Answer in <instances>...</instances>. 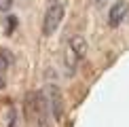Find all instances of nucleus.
<instances>
[{
    "mask_svg": "<svg viewBox=\"0 0 129 127\" xmlns=\"http://www.w3.org/2000/svg\"><path fill=\"white\" fill-rule=\"evenodd\" d=\"M4 85H7V78H4V72H0V91L4 89Z\"/></svg>",
    "mask_w": 129,
    "mask_h": 127,
    "instance_id": "nucleus-9",
    "label": "nucleus"
},
{
    "mask_svg": "<svg viewBox=\"0 0 129 127\" xmlns=\"http://www.w3.org/2000/svg\"><path fill=\"white\" fill-rule=\"evenodd\" d=\"M127 9H129V4L125 0H116V2L112 4L110 13H108V23L112 28H119L123 23V19H125V15H127Z\"/></svg>",
    "mask_w": 129,
    "mask_h": 127,
    "instance_id": "nucleus-4",
    "label": "nucleus"
},
{
    "mask_svg": "<svg viewBox=\"0 0 129 127\" xmlns=\"http://www.w3.org/2000/svg\"><path fill=\"white\" fill-rule=\"evenodd\" d=\"M127 13H129V9H127Z\"/></svg>",
    "mask_w": 129,
    "mask_h": 127,
    "instance_id": "nucleus-12",
    "label": "nucleus"
},
{
    "mask_svg": "<svg viewBox=\"0 0 129 127\" xmlns=\"http://www.w3.org/2000/svg\"><path fill=\"white\" fill-rule=\"evenodd\" d=\"M45 98H47V104H49V110L53 114V119L57 123L63 121V95H61V89L57 85H47L45 87Z\"/></svg>",
    "mask_w": 129,
    "mask_h": 127,
    "instance_id": "nucleus-3",
    "label": "nucleus"
},
{
    "mask_svg": "<svg viewBox=\"0 0 129 127\" xmlns=\"http://www.w3.org/2000/svg\"><path fill=\"white\" fill-rule=\"evenodd\" d=\"M15 28H17V17H15V15H11V17H7V28H4V34L15 32Z\"/></svg>",
    "mask_w": 129,
    "mask_h": 127,
    "instance_id": "nucleus-7",
    "label": "nucleus"
},
{
    "mask_svg": "<svg viewBox=\"0 0 129 127\" xmlns=\"http://www.w3.org/2000/svg\"><path fill=\"white\" fill-rule=\"evenodd\" d=\"M63 15H66V7H63L61 2L49 4V9H47V13H45V19H42V34L45 36L55 34V30L59 28Z\"/></svg>",
    "mask_w": 129,
    "mask_h": 127,
    "instance_id": "nucleus-2",
    "label": "nucleus"
},
{
    "mask_svg": "<svg viewBox=\"0 0 129 127\" xmlns=\"http://www.w3.org/2000/svg\"><path fill=\"white\" fill-rule=\"evenodd\" d=\"M87 55V40L83 36H72L66 45V57H63V64H66V72L72 76L76 72V66L85 59Z\"/></svg>",
    "mask_w": 129,
    "mask_h": 127,
    "instance_id": "nucleus-1",
    "label": "nucleus"
},
{
    "mask_svg": "<svg viewBox=\"0 0 129 127\" xmlns=\"http://www.w3.org/2000/svg\"><path fill=\"white\" fill-rule=\"evenodd\" d=\"M13 7V0H0V13H7Z\"/></svg>",
    "mask_w": 129,
    "mask_h": 127,
    "instance_id": "nucleus-8",
    "label": "nucleus"
},
{
    "mask_svg": "<svg viewBox=\"0 0 129 127\" xmlns=\"http://www.w3.org/2000/svg\"><path fill=\"white\" fill-rule=\"evenodd\" d=\"M13 61H15L13 53L9 49H0V72H7L9 68L13 66Z\"/></svg>",
    "mask_w": 129,
    "mask_h": 127,
    "instance_id": "nucleus-5",
    "label": "nucleus"
},
{
    "mask_svg": "<svg viewBox=\"0 0 129 127\" xmlns=\"http://www.w3.org/2000/svg\"><path fill=\"white\" fill-rule=\"evenodd\" d=\"M93 2H95V4H102V2H106V0H93Z\"/></svg>",
    "mask_w": 129,
    "mask_h": 127,
    "instance_id": "nucleus-11",
    "label": "nucleus"
},
{
    "mask_svg": "<svg viewBox=\"0 0 129 127\" xmlns=\"http://www.w3.org/2000/svg\"><path fill=\"white\" fill-rule=\"evenodd\" d=\"M4 127H17V110H15V106H7V121H4Z\"/></svg>",
    "mask_w": 129,
    "mask_h": 127,
    "instance_id": "nucleus-6",
    "label": "nucleus"
},
{
    "mask_svg": "<svg viewBox=\"0 0 129 127\" xmlns=\"http://www.w3.org/2000/svg\"><path fill=\"white\" fill-rule=\"evenodd\" d=\"M47 2H49V4H55V2H59V0H47Z\"/></svg>",
    "mask_w": 129,
    "mask_h": 127,
    "instance_id": "nucleus-10",
    "label": "nucleus"
}]
</instances>
